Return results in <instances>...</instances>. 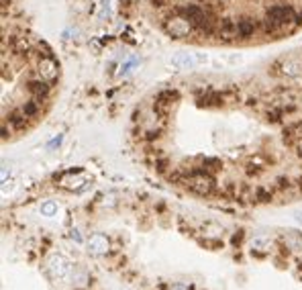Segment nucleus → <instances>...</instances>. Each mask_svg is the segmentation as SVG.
I'll list each match as a JSON object with an SVG mask.
<instances>
[{
    "label": "nucleus",
    "mask_w": 302,
    "mask_h": 290,
    "mask_svg": "<svg viewBox=\"0 0 302 290\" xmlns=\"http://www.w3.org/2000/svg\"><path fill=\"white\" fill-rule=\"evenodd\" d=\"M164 29H166V33H168L170 37H174V39H182V37H188L190 33H194L192 21H190L186 15L178 13V11H176L172 17H168V19L164 21Z\"/></svg>",
    "instance_id": "nucleus-1"
},
{
    "label": "nucleus",
    "mask_w": 302,
    "mask_h": 290,
    "mask_svg": "<svg viewBox=\"0 0 302 290\" xmlns=\"http://www.w3.org/2000/svg\"><path fill=\"white\" fill-rule=\"evenodd\" d=\"M180 99V92L176 88H164L158 92L156 96V105H154V111L160 115V117H166L168 111L176 105V101Z\"/></svg>",
    "instance_id": "nucleus-2"
},
{
    "label": "nucleus",
    "mask_w": 302,
    "mask_h": 290,
    "mask_svg": "<svg viewBox=\"0 0 302 290\" xmlns=\"http://www.w3.org/2000/svg\"><path fill=\"white\" fill-rule=\"evenodd\" d=\"M27 88H29V92H31V96H33V101H37V103H41L43 99H47V94H49V90H52V84H49L45 78H33L29 84H27Z\"/></svg>",
    "instance_id": "nucleus-3"
},
{
    "label": "nucleus",
    "mask_w": 302,
    "mask_h": 290,
    "mask_svg": "<svg viewBox=\"0 0 302 290\" xmlns=\"http://www.w3.org/2000/svg\"><path fill=\"white\" fill-rule=\"evenodd\" d=\"M47 268H49V272H52V276H56L58 280H64V278L70 276V264L64 258H60V256H52V258H49Z\"/></svg>",
    "instance_id": "nucleus-4"
},
{
    "label": "nucleus",
    "mask_w": 302,
    "mask_h": 290,
    "mask_svg": "<svg viewBox=\"0 0 302 290\" xmlns=\"http://www.w3.org/2000/svg\"><path fill=\"white\" fill-rule=\"evenodd\" d=\"M58 64L54 60V56H45L41 62H39V76L45 78L47 82H54L58 78Z\"/></svg>",
    "instance_id": "nucleus-5"
},
{
    "label": "nucleus",
    "mask_w": 302,
    "mask_h": 290,
    "mask_svg": "<svg viewBox=\"0 0 302 290\" xmlns=\"http://www.w3.org/2000/svg\"><path fill=\"white\" fill-rule=\"evenodd\" d=\"M109 248H111V241L107 239V235L94 233V235L90 237V241H88V250H90V254H94V256H105V254L109 252Z\"/></svg>",
    "instance_id": "nucleus-6"
},
{
    "label": "nucleus",
    "mask_w": 302,
    "mask_h": 290,
    "mask_svg": "<svg viewBox=\"0 0 302 290\" xmlns=\"http://www.w3.org/2000/svg\"><path fill=\"white\" fill-rule=\"evenodd\" d=\"M282 72L286 74V76H300L302 74V60H298V58H286L284 60V64H282Z\"/></svg>",
    "instance_id": "nucleus-7"
},
{
    "label": "nucleus",
    "mask_w": 302,
    "mask_h": 290,
    "mask_svg": "<svg viewBox=\"0 0 302 290\" xmlns=\"http://www.w3.org/2000/svg\"><path fill=\"white\" fill-rule=\"evenodd\" d=\"M237 25H239V37H254L258 33V23L254 19H247V17L239 19Z\"/></svg>",
    "instance_id": "nucleus-8"
},
{
    "label": "nucleus",
    "mask_w": 302,
    "mask_h": 290,
    "mask_svg": "<svg viewBox=\"0 0 302 290\" xmlns=\"http://www.w3.org/2000/svg\"><path fill=\"white\" fill-rule=\"evenodd\" d=\"M194 58L192 56H188V54H176L172 60H170V64L176 68V70H188V68H194Z\"/></svg>",
    "instance_id": "nucleus-9"
},
{
    "label": "nucleus",
    "mask_w": 302,
    "mask_h": 290,
    "mask_svg": "<svg viewBox=\"0 0 302 290\" xmlns=\"http://www.w3.org/2000/svg\"><path fill=\"white\" fill-rule=\"evenodd\" d=\"M27 115L23 113V111H19V113H11L9 115V125L15 129V131H21V129H25L27 127Z\"/></svg>",
    "instance_id": "nucleus-10"
},
{
    "label": "nucleus",
    "mask_w": 302,
    "mask_h": 290,
    "mask_svg": "<svg viewBox=\"0 0 302 290\" xmlns=\"http://www.w3.org/2000/svg\"><path fill=\"white\" fill-rule=\"evenodd\" d=\"M41 103H37V101H27L23 107H21V111L31 119V117H37L39 113H41V107H39Z\"/></svg>",
    "instance_id": "nucleus-11"
},
{
    "label": "nucleus",
    "mask_w": 302,
    "mask_h": 290,
    "mask_svg": "<svg viewBox=\"0 0 302 290\" xmlns=\"http://www.w3.org/2000/svg\"><path fill=\"white\" fill-rule=\"evenodd\" d=\"M203 231H205V237H211V239H219L223 235V227H219L215 223H207L203 227Z\"/></svg>",
    "instance_id": "nucleus-12"
},
{
    "label": "nucleus",
    "mask_w": 302,
    "mask_h": 290,
    "mask_svg": "<svg viewBox=\"0 0 302 290\" xmlns=\"http://www.w3.org/2000/svg\"><path fill=\"white\" fill-rule=\"evenodd\" d=\"M272 197H274L272 190H268V188H258L254 192V201H258V203H270Z\"/></svg>",
    "instance_id": "nucleus-13"
},
{
    "label": "nucleus",
    "mask_w": 302,
    "mask_h": 290,
    "mask_svg": "<svg viewBox=\"0 0 302 290\" xmlns=\"http://www.w3.org/2000/svg\"><path fill=\"white\" fill-rule=\"evenodd\" d=\"M56 213H58V203H54V201H45V203L41 205V215L52 217V215H56Z\"/></svg>",
    "instance_id": "nucleus-14"
},
{
    "label": "nucleus",
    "mask_w": 302,
    "mask_h": 290,
    "mask_svg": "<svg viewBox=\"0 0 302 290\" xmlns=\"http://www.w3.org/2000/svg\"><path fill=\"white\" fill-rule=\"evenodd\" d=\"M98 17H100V19H109V17H111V5H109V0H100Z\"/></svg>",
    "instance_id": "nucleus-15"
},
{
    "label": "nucleus",
    "mask_w": 302,
    "mask_h": 290,
    "mask_svg": "<svg viewBox=\"0 0 302 290\" xmlns=\"http://www.w3.org/2000/svg\"><path fill=\"white\" fill-rule=\"evenodd\" d=\"M251 246H254L256 250H266V248H270L268 239H264V237H256L254 241H251Z\"/></svg>",
    "instance_id": "nucleus-16"
},
{
    "label": "nucleus",
    "mask_w": 302,
    "mask_h": 290,
    "mask_svg": "<svg viewBox=\"0 0 302 290\" xmlns=\"http://www.w3.org/2000/svg\"><path fill=\"white\" fill-rule=\"evenodd\" d=\"M170 290H188V288H186V286H182V284H174Z\"/></svg>",
    "instance_id": "nucleus-17"
},
{
    "label": "nucleus",
    "mask_w": 302,
    "mask_h": 290,
    "mask_svg": "<svg viewBox=\"0 0 302 290\" xmlns=\"http://www.w3.org/2000/svg\"><path fill=\"white\" fill-rule=\"evenodd\" d=\"M72 237H74L76 241H82V237H80V233H78V231H72Z\"/></svg>",
    "instance_id": "nucleus-18"
},
{
    "label": "nucleus",
    "mask_w": 302,
    "mask_h": 290,
    "mask_svg": "<svg viewBox=\"0 0 302 290\" xmlns=\"http://www.w3.org/2000/svg\"><path fill=\"white\" fill-rule=\"evenodd\" d=\"M294 219H296L298 223H302V213H298V215H294Z\"/></svg>",
    "instance_id": "nucleus-19"
}]
</instances>
